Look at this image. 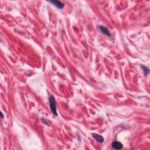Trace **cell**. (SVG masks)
<instances>
[{"label":"cell","mask_w":150,"mask_h":150,"mask_svg":"<svg viewBox=\"0 0 150 150\" xmlns=\"http://www.w3.org/2000/svg\"><path fill=\"white\" fill-rule=\"evenodd\" d=\"M49 103H50V110L52 111L54 115H58V113H57L56 110V102L55 99V97L53 96L52 95H50L49 96Z\"/></svg>","instance_id":"1"},{"label":"cell","mask_w":150,"mask_h":150,"mask_svg":"<svg viewBox=\"0 0 150 150\" xmlns=\"http://www.w3.org/2000/svg\"><path fill=\"white\" fill-rule=\"evenodd\" d=\"M50 2L54 6H55L56 7L58 8L59 9H62L64 7V4H63V3L60 1H50Z\"/></svg>","instance_id":"2"},{"label":"cell","mask_w":150,"mask_h":150,"mask_svg":"<svg viewBox=\"0 0 150 150\" xmlns=\"http://www.w3.org/2000/svg\"><path fill=\"white\" fill-rule=\"evenodd\" d=\"M99 30L101 32H102L103 34H104V35L106 36H111V33H110V30L105 27V26H99Z\"/></svg>","instance_id":"3"},{"label":"cell","mask_w":150,"mask_h":150,"mask_svg":"<svg viewBox=\"0 0 150 150\" xmlns=\"http://www.w3.org/2000/svg\"><path fill=\"white\" fill-rule=\"evenodd\" d=\"M93 137L94 138L97 142H99V143H103L104 142V138L102 136V135H98L97 134L93 133L92 134Z\"/></svg>","instance_id":"4"},{"label":"cell","mask_w":150,"mask_h":150,"mask_svg":"<svg viewBox=\"0 0 150 150\" xmlns=\"http://www.w3.org/2000/svg\"><path fill=\"white\" fill-rule=\"evenodd\" d=\"M112 147L115 150H120L123 148V144L120 142L114 141L112 143Z\"/></svg>","instance_id":"5"},{"label":"cell","mask_w":150,"mask_h":150,"mask_svg":"<svg viewBox=\"0 0 150 150\" xmlns=\"http://www.w3.org/2000/svg\"><path fill=\"white\" fill-rule=\"evenodd\" d=\"M141 67L143 69V71H144V74H145V76H147L148 74V73H149V69H148L147 67H145V66H143V65L141 66Z\"/></svg>","instance_id":"6"},{"label":"cell","mask_w":150,"mask_h":150,"mask_svg":"<svg viewBox=\"0 0 150 150\" xmlns=\"http://www.w3.org/2000/svg\"><path fill=\"white\" fill-rule=\"evenodd\" d=\"M1 118H3V115H2V113H1Z\"/></svg>","instance_id":"7"}]
</instances>
